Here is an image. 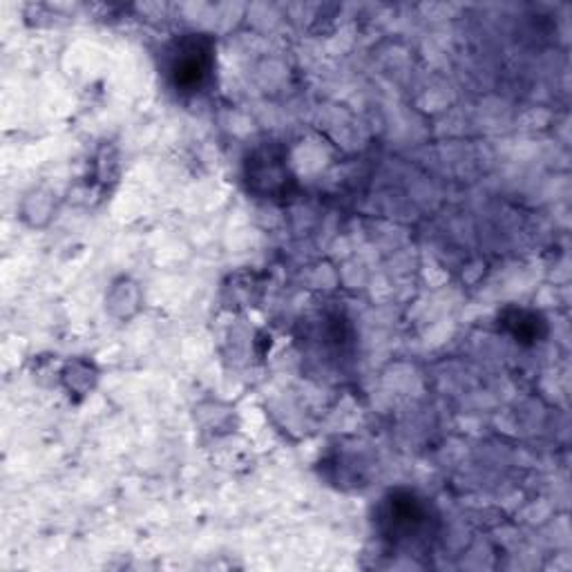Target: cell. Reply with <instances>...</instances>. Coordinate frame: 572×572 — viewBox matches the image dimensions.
<instances>
[{
  "label": "cell",
  "mask_w": 572,
  "mask_h": 572,
  "mask_svg": "<svg viewBox=\"0 0 572 572\" xmlns=\"http://www.w3.org/2000/svg\"><path fill=\"white\" fill-rule=\"evenodd\" d=\"M213 68V45L202 36H190L177 45L170 60V77L177 90L195 92L204 86Z\"/></svg>",
  "instance_id": "obj_1"
},
{
  "label": "cell",
  "mask_w": 572,
  "mask_h": 572,
  "mask_svg": "<svg viewBox=\"0 0 572 572\" xmlns=\"http://www.w3.org/2000/svg\"><path fill=\"white\" fill-rule=\"evenodd\" d=\"M385 519L390 521L392 526V532H401V535H412L420 528L423 519H425V513L420 503L412 496V494H396L392 496V501L388 503V513H385Z\"/></svg>",
  "instance_id": "obj_2"
}]
</instances>
